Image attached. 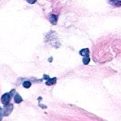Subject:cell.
<instances>
[{
	"label": "cell",
	"instance_id": "4",
	"mask_svg": "<svg viewBox=\"0 0 121 121\" xmlns=\"http://www.w3.org/2000/svg\"><path fill=\"white\" fill-rule=\"evenodd\" d=\"M14 101L16 104H20L21 102L23 101V99L21 97V96L18 93H16L15 94V96H14Z\"/></svg>",
	"mask_w": 121,
	"mask_h": 121
},
{
	"label": "cell",
	"instance_id": "3",
	"mask_svg": "<svg viewBox=\"0 0 121 121\" xmlns=\"http://www.w3.org/2000/svg\"><path fill=\"white\" fill-rule=\"evenodd\" d=\"M13 106L12 104H9L6 106H4V109H1V111H2V114L4 116H8L13 111Z\"/></svg>",
	"mask_w": 121,
	"mask_h": 121
},
{
	"label": "cell",
	"instance_id": "5",
	"mask_svg": "<svg viewBox=\"0 0 121 121\" xmlns=\"http://www.w3.org/2000/svg\"><path fill=\"white\" fill-rule=\"evenodd\" d=\"M50 21L51 23L56 24L57 22V16L56 15H51L50 17Z\"/></svg>",
	"mask_w": 121,
	"mask_h": 121
},
{
	"label": "cell",
	"instance_id": "2",
	"mask_svg": "<svg viewBox=\"0 0 121 121\" xmlns=\"http://www.w3.org/2000/svg\"><path fill=\"white\" fill-rule=\"evenodd\" d=\"M80 55H82L84 57L83 58V62L84 65H88L89 61H90V58H89V49L88 48H84L83 50H82L80 51Z\"/></svg>",
	"mask_w": 121,
	"mask_h": 121
},
{
	"label": "cell",
	"instance_id": "6",
	"mask_svg": "<svg viewBox=\"0 0 121 121\" xmlns=\"http://www.w3.org/2000/svg\"><path fill=\"white\" fill-rule=\"evenodd\" d=\"M57 82V79L56 78H53V79H48V81L46 82V84L48 86H51L53 85L54 84H55Z\"/></svg>",
	"mask_w": 121,
	"mask_h": 121
},
{
	"label": "cell",
	"instance_id": "8",
	"mask_svg": "<svg viewBox=\"0 0 121 121\" xmlns=\"http://www.w3.org/2000/svg\"><path fill=\"white\" fill-rule=\"evenodd\" d=\"M110 3L111 4H113V6H121V1H110Z\"/></svg>",
	"mask_w": 121,
	"mask_h": 121
},
{
	"label": "cell",
	"instance_id": "7",
	"mask_svg": "<svg viewBox=\"0 0 121 121\" xmlns=\"http://www.w3.org/2000/svg\"><path fill=\"white\" fill-rule=\"evenodd\" d=\"M23 86L25 89H29V88L31 86V83H30V82H29V81H25V82L23 83Z\"/></svg>",
	"mask_w": 121,
	"mask_h": 121
},
{
	"label": "cell",
	"instance_id": "1",
	"mask_svg": "<svg viewBox=\"0 0 121 121\" xmlns=\"http://www.w3.org/2000/svg\"><path fill=\"white\" fill-rule=\"evenodd\" d=\"M14 92H15V90L13 89V90H11V92L6 93V94H4L1 96V101L2 104H3L4 106H7V105L9 104L10 101H11V96H12V95L14 94Z\"/></svg>",
	"mask_w": 121,
	"mask_h": 121
}]
</instances>
